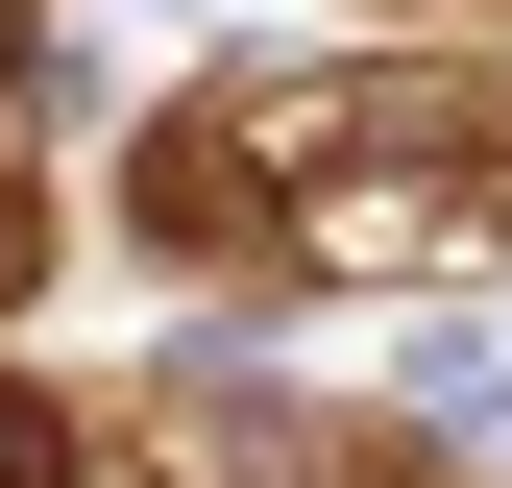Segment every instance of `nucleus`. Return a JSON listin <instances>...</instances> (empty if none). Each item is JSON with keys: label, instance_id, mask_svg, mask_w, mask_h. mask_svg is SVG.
Here are the masks:
<instances>
[{"label": "nucleus", "instance_id": "1", "mask_svg": "<svg viewBox=\"0 0 512 488\" xmlns=\"http://www.w3.org/2000/svg\"><path fill=\"white\" fill-rule=\"evenodd\" d=\"M49 464H74V440H49V415H25V391H0V488H49Z\"/></svg>", "mask_w": 512, "mask_h": 488}]
</instances>
